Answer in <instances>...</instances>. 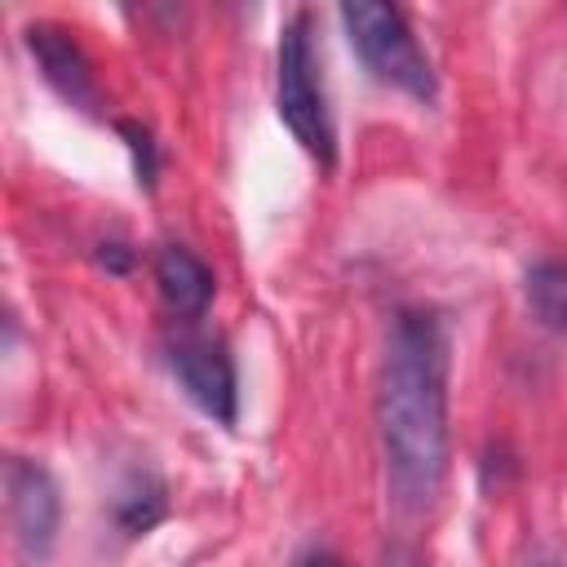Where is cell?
I'll use <instances>...</instances> for the list:
<instances>
[{
	"label": "cell",
	"instance_id": "6da1fadb",
	"mask_svg": "<svg viewBox=\"0 0 567 567\" xmlns=\"http://www.w3.org/2000/svg\"><path fill=\"white\" fill-rule=\"evenodd\" d=\"M447 323L434 310H394L377 372V439L385 487L408 514L434 505L447 474Z\"/></svg>",
	"mask_w": 567,
	"mask_h": 567
},
{
	"label": "cell",
	"instance_id": "7a4b0ae2",
	"mask_svg": "<svg viewBox=\"0 0 567 567\" xmlns=\"http://www.w3.org/2000/svg\"><path fill=\"white\" fill-rule=\"evenodd\" d=\"M275 111H279L284 128L297 137V146L310 159H319L323 168L337 164V128H332V111H328V97H323L319 53H315V35H310V13L306 9H297L279 27Z\"/></svg>",
	"mask_w": 567,
	"mask_h": 567
},
{
	"label": "cell",
	"instance_id": "3957f363",
	"mask_svg": "<svg viewBox=\"0 0 567 567\" xmlns=\"http://www.w3.org/2000/svg\"><path fill=\"white\" fill-rule=\"evenodd\" d=\"M337 13H341L350 49L363 58V66L381 84H394L416 102H434V93H439L434 62L425 58V49H421V40H416V31H412V22L403 18L399 4L346 0Z\"/></svg>",
	"mask_w": 567,
	"mask_h": 567
},
{
	"label": "cell",
	"instance_id": "277c9868",
	"mask_svg": "<svg viewBox=\"0 0 567 567\" xmlns=\"http://www.w3.org/2000/svg\"><path fill=\"white\" fill-rule=\"evenodd\" d=\"M4 518H9L18 558L27 567H40L53 554L58 527H62V492L40 461L31 456L4 461Z\"/></svg>",
	"mask_w": 567,
	"mask_h": 567
},
{
	"label": "cell",
	"instance_id": "5b68a950",
	"mask_svg": "<svg viewBox=\"0 0 567 567\" xmlns=\"http://www.w3.org/2000/svg\"><path fill=\"white\" fill-rule=\"evenodd\" d=\"M164 363H168L173 381L182 385V394L204 416H213L217 425H235V416H239V377H235V359H230L221 337L177 332L164 346Z\"/></svg>",
	"mask_w": 567,
	"mask_h": 567
},
{
	"label": "cell",
	"instance_id": "8992f818",
	"mask_svg": "<svg viewBox=\"0 0 567 567\" xmlns=\"http://www.w3.org/2000/svg\"><path fill=\"white\" fill-rule=\"evenodd\" d=\"M22 44H27V53L35 58L44 84H49L62 102H71V106L84 111V115H97V111H102V89H97V80H93L89 53L80 49V40H75L66 27H58V22H27V27H22Z\"/></svg>",
	"mask_w": 567,
	"mask_h": 567
},
{
	"label": "cell",
	"instance_id": "52a82bcc",
	"mask_svg": "<svg viewBox=\"0 0 567 567\" xmlns=\"http://www.w3.org/2000/svg\"><path fill=\"white\" fill-rule=\"evenodd\" d=\"M155 284H159V297L168 301L173 315H186V319H199L217 292V279L208 270L204 257H195L190 248L182 244H164L155 252Z\"/></svg>",
	"mask_w": 567,
	"mask_h": 567
},
{
	"label": "cell",
	"instance_id": "ba28073f",
	"mask_svg": "<svg viewBox=\"0 0 567 567\" xmlns=\"http://www.w3.org/2000/svg\"><path fill=\"white\" fill-rule=\"evenodd\" d=\"M164 514H168V487L151 470H133L111 501V518L124 536H146Z\"/></svg>",
	"mask_w": 567,
	"mask_h": 567
},
{
	"label": "cell",
	"instance_id": "9c48e42d",
	"mask_svg": "<svg viewBox=\"0 0 567 567\" xmlns=\"http://www.w3.org/2000/svg\"><path fill=\"white\" fill-rule=\"evenodd\" d=\"M523 292H527V306L536 310V319L549 332L567 337V266L554 257L532 261L523 275Z\"/></svg>",
	"mask_w": 567,
	"mask_h": 567
},
{
	"label": "cell",
	"instance_id": "30bf717a",
	"mask_svg": "<svg viewBox=\"0 0 567 567\" xmlns=\"http://www.w3.org/2000/svg\"><path fill=\"white\" fill-rule=\"evenodd\" d=\"M120 128V137H124V146H128V155H133V173H137V186H155V173H159V146H155V137H151V128L146 124H137V120H120L115 124Z\"/></svg>",
	"mask_w": 567,
	"mask_h": 567
},
{
	"label": "cell",
	"instance_id": "8fae6325",
	"mask_svg": "<svg viewBox=\"0 0 567 567\" xmlns=\"http://www.w3.org/2000/svg\"><path fill=\"white\" fill-rule=\"evenodd\" d=\"M97 266H106L111 275H128V266H133V248L120 244V239H106V244H97Z\"/></svg>",
	"mask_w": 567,
	"mask_h": 567
},
{
	"label": "cell",
	"instance_id": "7c38bea8",
	"mask_svg": "<svg viewBox=\"0 0 567 567\" xmlns=\"http://www.w3.org/2000/svg\"><path fill=\"white\" fill-rule=\"evenodd\" d=\"M292 567H346V563H341V554L328 549V545H306Z\"/></svg>",
	"mask_w": 567,
	"mask_h": 567
},
{
	"label": "cell",
	"instance_id": "4fadbf2b",
	"mask_svg": "<svg viewBox=\"0 0 567 567\" xmlns=\"http://www.w3.org/2000/svg\"><path fill=\"white\" fill-rule=\"evenodd\" d=\"M377 567H421V558H416L408 545H385Z\"/></svg>",
	"mask_w": 567,
	"mask_h": 567
}]
</instances>
